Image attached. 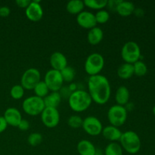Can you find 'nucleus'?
<instances>
[{
    "instance_id": "obj_2",
    "label": "nucleus",
    "mask_w": 155,
    "mask_h": 155,
    "mask_svg": "<svg viewBox=\"0 0 155 155\" xmlns=\"http://www.w3.org/2000/svg\"><path fill=\"white\" fill-rule=\"evenodd\" d=\"M92 98L89 92L82 89H77L68 97V104L71 110L80 113L87 110L92 104Z\"/></svg>"
},
{
    "instance_id": "obj_17",
    "label": "nucleus",
    "mask_w": 155,
    "mask_h": 155,
    "mask_svg": "<svg viewBox=\"0 0 155 155\" xmlns=\"http://www.w3.org/2000/svg\"><path fill=\"white\" fill-rule=\"evenodd\" d=\"M77 152L80 155H96V148L93 143L86 139L80 141L77 145Z\"/></svg>"
},
{
    "instance_id": "obj_18",
    "label": "nucleus",
    "mask_w": 155,
    "mask_h": 155,
    "mask_svg": "<svg viewBox=\"0 0 155 155\" xmlns=\"http://www.w3.org/2000/svg\"><path fill=\"white\" fill-rule=\"evenodd\" d=\"M104 37V33L103 30L100 27H95L90 29L88 32L87 40L91 45H98L102 41Z\"/></svg>"
},
{
    "instance_id": "obj_5",
    "label": "nucleus",
    "mask_w": 155,
    "mask_h": 155,
    "mask_svg": "<svg viewBox=\"0 0 155 155\" xmlns=\"http://www.w3.org/2000/svg\"><path fill=\"white\" fill-rule=\"evenodd\" d=\"M24 111L30 116H37L42 114L45 106L43 98L33 95L25 98L22 103Z\"/></svg>"
},
{
    "instance_id": "obj_3",
    "label": "nucleus",
    "mask_w": 155,
    "mask_h": 155,
    "mask_svg": "<svg viewBox=\"0 0 155 155\" xmlns=\"http://www.w3.org/2000/svg\"><path fill=\"white\" fill-rule=\"evenodd\" d=\"M119 141L123 150H125L129 154H136L140 151L141 139L136 132L130 130L122 133Z\"/></svg>"
},
{
    "instance_id": "obj_15",
    "label": "nucleus",
    "mask_w": 155,
    "mask_h": 155,
    "mask_svg": "<svg viewBox=\"0 0 155 155\" xmlns=\"http://www.w3.org/2000/svg\"><path fill=\"white\" fill-rule=\"evenodd\" d=\"M50 64L53 70L61 71L68 66V60L63 53L60 51H55L50 56Z\"/></svg>"
},
{
    "instance_id": "obj_27",
    "label": "nucleus",
    "mask_w": 155,
    "mask_h": 155,
    "mask_svg": "<svg viewBox=\"0 0 155 155\" xmlns=\"http://www.w3.org/2000/svg\"><path fill=\"white\" fill-rule=\"evenodd\" d=\"M61 74L64 82L71 83L74 80V78H75L76 72L75 70L72 67L67 66L64 69H63L61 71Z\"/></svg>"
},
{
    "instance_id": "obj_6",
    "label": "nucleus",
    "mask_w": 155,
    "mask_h": 155,
    "mask_svg": "<svg viewBox=\"0 0 155 155\" xmlns=\"http://www.w3.org/2000/svg\"><path fill=\"white\" fill-rule=\"evenodd\" d=\"M121 57L125 63L133 64L141 58V50L136 42L129 41L126 42L121 49Z\"/></svg>"
},
{
    "instance_id": "obj_34",
    "label": "nucleus",
    "mask_w": 155,
    "mask_h": 155,
    "mask_svg": "<svg viewBox=\"0 0 155 155\" xmlns=\"http://www.w3.org/2000/svg\"><path fill=\"white\" fill-rule=\"evenodd\" d=\"M121 0H110V1H107V6H108V8H110V10L111 11H115L116 12V9L117 5H119V3L120 2Z\"/></svg>"
},
{
    "instance_id": "obj_25",
    "label": "nucleus",
    "mask_w": 155,
    "mask_h": 155,
    "mask_svg": "<svg viewBox=\"0 0 155 155\" xmlns=\"http://www.w3.org/2000/svg\"><path fill=\"white\" fill-rule=\"evenodd\" d=\"M33 90L34 92L35 95L41 98H45L46 95H48V92H49V89L47 87L46 84L44 81L39 82Z\"/></svg>"
},
{
    "instance_id": "obj_24",
    "label": "nucleus",
    "mask_w": 155,
    "mask_h": 155,
    "mask_svg": "<svg viewBox=\"0 0 155 155\" xmlns=\"http://www.w3.org/2000/svg\"><path fill=\"white\" fill-rule=\"evenodd\" d=\"M104 155H123V148L117 142H110L104 149Z\"/></svg>"
},
{
    "instance_id": "obj_30",
    "label": "nucleus",
    "mask_w": 155,
    "mask_h": 155,
    "mask_svg": "<svg viewBox=\"0 0 155 155\" xmlns=\"http://www.w3.org/2000/svg\"><path fill=\"white\" fill-rule=\"evenodd\" d=\"M83 120L81 117L78 115H72L68 120V124L70 127L73 129H78L82 127Z\"/></svg>"
},
{
    "instance_id": "obj_35",
    "label": "nucleus",
    "mask_w": 155,
    "mask_h": 155,
    "mask_svg": "<svg viewBox=\"0 0 155 155\" xmlns=\"http://www.w3.org/2000/svg\"><path fill=\"white\" fill-rule=\"evenodd\" d=\"M11 13V9L8 6H2L0 7V16L2 18L8 17Z\"/></svg>"
},
{
    "instance_id": "obj_11",
    "label": "nucleus",
    "mask_w": 155,
    "mask_h": 155,
    "mask_svg": "<svg viewBox=\"0 0 155 155\" xmlns=\"http://www.w3.org/2000/svg\"><path fill=\"white\" fill-rule=\"evenodd\" d=\"M42 124L48 128H54L60 122V114L57 108L45 107L41 114Z\"/></svg>"
},
{
    "instance_id": "obj_23",
    "label": "nucleus",
    "mask_w": 155,
    "mask_h": 155,
    "mask_svg": "<svg viewBox=\"0 0 155 155\" xmlns=\"http://www.w3.org/2000/svg\"><path fill=\"white\" fill-rule=\"evenodd\" d=\"M85 5L81 0H71L68 2L66 9L71 15H79L84 9Z\"/></svg>"
},
{
    "instance_id": "obj_37",
    "label": "nucleus",
    "mask_w": 155,
    "mask_h": 155,
    "mask_svg": "<svg viewBox=\"0 0 155 155\" xmlns=\"http://www.w3.org/2000/svg\"><path fill=\"white\" fill-rule=\"evenodd\" d=\"M8 124L3 117L0 116V133H3L7 129Z\"/></svg>"
},
{
    "instance_id": "obj_28",
    "label": "nucleus",
    "mask_w": 155,
    "mask_h": 155,
    "mask_svg": "<svg viewBox=\"0 0 155 155\" xmlns=\"http://www.w3.org/2000/svg\"><path fill=\"white\" fill-rule=\"evenodd\" d=\"M133 68H134V74L138 77H143L148 72L147 65L140 60L133 64Z\"/></svg>"
},
{
    "instance_id": "obj_31",
    "label": "nucleus",
    "mask_w": 155,
    "mask_h": 155,
    "mask_svg": "<svg viewBox=\"0 0 155 155\" xmlns=\"http://www.w3.org/2000/svg\"><path fill=\"white\" fill-rule=\"evenodd\" d=\"M95 20H96L97 24H105L110 19V14L107 11L101 9L98 11L95 15Z\"/></svg>"
},
{
    "instance_id": "obj_8",
    "label": "nucleus",
    "mask_w": 155,
    "mask_h": 155,
    "mask_svg": "<svg viewBox=\"0 0 155 155\" xmlns=\"http://www.w3.org/2000/svg\"><path fill=\"white\" fill-rule=\"evenodd\" d=\"M40 81L41 74L39 70L31 68L24 72L21 79V85L24 89L32 90Z\"/></svg>"
},
{
    "instance_id": "obj_4",
    "label": "nucleus",
    "mask_w": 155,
    "mask_h": 155,
    "mask_svg": "<svg viewBox=\"0 0 155 155\" xmlns=\"http://www.w3.org/2000/svg\"><path fill=\"white\" fill-rule=\"evenodd\" d=\"M104 66V59L99 53H92L86 59L84 64L85 71L89 76L100 74Z\"/></svg>"
},
{
    "instance_id": "obj_10",
    "label": "nucleus",
    "mask_w": 155,
    "mask_h": 155,
    "mask_svg": "<svg viewBox=\"0 0 155 155\" xmlns=\"http://www.w3.org/2000/svg\"><path fill=\"white\" fill-rule=\"evenodd\" d=\"M82 128L89 136H97L102 132L103 126L99 119L95 117L89 116L83 120Z\"/></svg>"
},
{
    "instance_id": "obj_19",
    "label": "nucleus",
    "mask_w": 155,
    "mask_h": 155,
    "mask_svg": "<svg viewBox=\"0 0 155 155\" xmlns=\"http://www.w3.org/2000/svg\"><path fill=\"white\" fill-rule=\"evenodd\" d=\"M130 91L126 86H120L116 91L115 94V101L117 104L120 106L127 105L130 100Z\"/></svg>"
},
{
    "instance_id": "obj_22",
    "label": "nucleus",
    "mask_w": 155,
    "mask_h": 155,
    "mask_svg": "<svg viewBox=\"0 0 155 155\" xmlns=\"http://www.w3.org/2000/svg\"><path fill=\"white\" fill-rule=\"evenodd\" d=\"M117 75L122 80H128L134 75L133 64L124 63L121 64L117 69Z\"/></svg>"
},
{
    "instance_id": "obj_32",
    "label": "nucleus",
    "mask_w": 155,
    "mask_h": 155,
    "mask_svg": "<svg viewBox=\"0 0 155 155\" xmlns=\"http://www.w3.org/2000/svg\"><path fill=\"white\" fill-rule=\"evenodd\" d=\"M42 142V136L39 133H33L27 138V142L31 146L35 147L39 145Z\"/></svg>"
},
{
    "instance_id": "obj_16",
    "label": "nucleus",
    "mask_w": 155,
    "mask_h": 155,
    "mask_svg": "<svg viewBox=\"0 0 155 155\" xmlns=\"http://www.w3.org/2000/svg\"><path fill=\"white\" fill-rule=\"evenodd\" d=\"M103 137L107 140L110 141L111 142H116L119 141L122 135V132L120 130L118 127H114V126H107L104 127L101 132Z\"/></svg>"
},
{
    "instance_id": "obj_29",
    "label": "nucleus",
    "mask_w": 155,
    "mask_h": 155,
    "mask_svg": "<svg viewBox=\"0 0 155 155\" xmlns=\"http://www.w3.org/2000/svg\"><path fill=\"white\" fill-rule=\"evenodd\" d=\"M10 95L14 99L19 100L23 98L24 95V89L21 85H15L12 87L10 91Z\"/></svg>"
},
{
    "instance_id": "obj_38",
    "label": "nucleus",
    "mask_w": 155,
    "mask_h": 155,
    "mask_svg": "<svg viewBox=\"0 0 155 155\" xmlns=\"http://www.w3.org/2000/svg\"><path fill=\"white\" fill-rule=\"evenodd\" d=\"M68 89H69V90L71 91V93L74 92H75V91L77 90V86L76 83H71V84L69 85V86H68Z\"/></svg>"
},
{
    "instance_id": "obj_12",
    "label": "nucleus",
    "mask_w": 155,
    "mask_h": 155,
    "mask_svg": "<svg viewBox=\"0 0 155 155\" xmlns=\"http://www.w3.org/2000/svg\"><path fill=\"white\" fill-rule=\"evenodd\" d=\"M27 18L30 21L36 22L40 21L43 16V9L39 1H31L25 10Z\"/></svg>"
},
{
    "instance_id": "obj_13",
    "label": "nucleus",
    "mask_w": 155,
    "mask_h": 155,
    "mask_svg": "<svg viewBox=\"0 0 155 155\" xmlns=\"http://www.w3.org/2000/svg\"><path fill=\"white\" fill-rule=\"evenodd\" d=\"M77 21L80 27L89 30L96 27L97 24L95 15L87 11H83L77 15Z\"/></svg>"
},
{
    "instance_id": "obj_9",
    "label": "nucleus",
    "mask_w": 155,
    "mask_h": 155,
    "mask_svg": "<svg viewBox=\"0 0 155 155\" xmlns=\"http://www.w3.org/2000/svg\"><path fill=\"white\" fill-rule=\"evenodd\" d=\"M43 81L45 82L49 91H51V92L60 91L64 83V80L60 71L53 69L47 71Z\"/></svg>"
},
{
    "instance_id": "obj_7",
    "label": "nucleus",
    "mask_w": 155,
    "mask_h": 155,
    "mask_svg": "<svg viewBox=\"0 0 155 155\" xmlns=\"http://www.w3.org/2000/svg\"><path fill=\"white\" fill-rule=\"evenodd\" d=\"M107 119L110 125L120 127L124 125L127 120V110L124 106H111L107 111Z\"/></svg>"
},
{
    "instance_id": "obj_39",
    "label": "nucleus",
    "mask_w": 155,
    "mask_h": 155,
    "mask_svg": "<svg viewBox=\"0 0 155 155\" xmlns=\"http://www.w3.org/2000/svg\"><path fill=\"white\" fill-rule=\"evenodd\" d=\"M152 111H153V114H154V115L155 116V105L154 106V107H153L152 109Z\"/></svg>"
},
{
    "instance_id": "obj_26",
    "label": "nucleus",
    "mask_w": 155,
    "mask_h": 155,
    "mask_svg": "<svg viewBox=\"0 0 155 155\" xmlns=\"http://www.w3.org/2000/svg\"><path fill=\"white\" fill-rule=\"evenodd\" d=\"M85 6L95 10H101L107 5V0H85L83 1Z\"/></svg>"
},
{
    "instance_id": "obj_1",
    "label": "nucleus",
    "mask_w": 155,
    "mask_h": 155,
    "mask_svg": "<svg viewBox=\"0 0 155 155\" xmlns=\"http://www.w3.org/2000/svg\"><path fill=\"white\" fill-rule=\"evenodd\" d=\"M89 94L93 101L98 104H104L110 99L111 89L109 80L101 74L91 76L88 80Z\"/></svg>"
},
{
    "instance_id": "obj_20",
    "label": "nucleus",
    "mask_w": 155,
    "mask_h": 155,
    "mask_svg": "<svg viewBox=\"0 0 155 155\" xmlns=\"http://www.w3.org/2000/svg\"><path fill=\"white\" fill-rule=\"evenodd\" d=\"M135 12V5L131 2L123 1L117 5L116 9V12L122 17H128L131 15Z\"/></svg>"
},
{
    "instance_id": "obj_36",
    "label": "nucleus",
    "mask_w": 155,
    "mask_h": 155,
    "mask_svg": "<svg viewBox=\"0 0 155 155\" xmlns=\"http://www.w3.org/2000/svg\"><path fill=\"white\" fill-rule=\"evenodd\" d=\"M30 2H31V1H30V0H17L15 2L18 7L24 8H27V6L30 4Z\"/></svg>"
},
{
    "instance_id": "obj_33",
    "label": "nucleus",
    "mask_w": 155,
    "mask_h": 155,
    "mask_svg": "<svg viewBox=\"0 0 155 155\" xmlns=\"http://www.w3.org/2000/svg\"><path fill=\"white\" fill-rule=\"evenodd\" d=\"M18 128L19 130H21V131H26L29 129L30 127V123L28 122V120L25 119H22V120L21 121V123L18 125Z\"/></svg>"
},
{
    "instance_id": "obj_14",
    "label": "nucleus",
    "mask_w": 155,
    "mask_h": 155,
    "mask_svg": "<svg viewBox=\"0 0 155 155\" xmlns=\"http://www.w3.org/2000/svg\"><path fill=\"white\" fill-rule=\"evenodd\" d=\"M3 117L6 120L8 125L15 127H18L23 119L21 112L15 107H8L6 109Z\"/></svg>"
},
{
    "instance_id": "obj_21",
    "label": "nucleus",
    "mask_w": 155,
    "mask_h": 155,
    "mask_svg": "<svg viewBox=\"0 0 155 155\" xmlns=\"http://www.w3.org/2000/svg\"><path fill=\"white\" fill-rule=\"evenodd\" d=\"M45 107L57 108L61 101V95L59 92H51L43 98Z\"/></svg>"
}]
</instances>
